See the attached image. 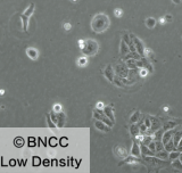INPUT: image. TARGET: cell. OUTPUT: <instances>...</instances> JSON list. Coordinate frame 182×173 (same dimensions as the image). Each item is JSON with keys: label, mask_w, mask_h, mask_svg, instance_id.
<instances>
[{"label": "cell", "mask_w": 182, "mask_h": 173, "mask_svg": "<svg viewBox=\"0 0 182 173\" xmlns=\"http://www.w3.org/2000/svg\"><path fill=\"white\" fill-rule=\"evenodd\" d=\"M64 28H65V30H71V24H69V23L64 24Z\"/></svg>", "instance_id": "obj_34"}, {"label": "cell", "mask_w": 182, "mask_h": 173, "mask_svg": "<svg viewBox=\"0 0 182 173\" xmlns=\"http://www.w3.org/2000/svg\"><path fill=\"white\" fill-rule=\"evenodd\" d=\"M178 150H182V139L180 140V142H179V145H178Z\"/></svg>", "instance_id": "obj_35"}, {"label": "cell", "mask_w": 182, "mask_h": 173, "mask_svg": "<svg viewBox=\"0 0 182 173\" xmlns=\"http://www.w3.org/2000/svg\"><path fill=\"white\" fill-rule=\"evenodd\" d=\"M164 148H165V150H166V151H169V153H171V151H173V150H176V149H178L176 146L174 145L173 139H172V140H169L167 144H165V145H164Z\"/></svg>", "instance_id": "obj_18"}, {"label": "cell", "mask_w": 182, "mask_h": 173, "mask_svg": "<svg viewBox=\"0 0 182 173\" xmlns=\"http://www.w3.org/2000/svg\"><path fill=\"white\" fill-rule=\"evenodd\" d=\"M148 147H149V149H150L151 151L156 153V142H155V140H154V139H153V140H151V142L148 145Z\"/></svg>", "instance_id": "obj_29"}, {"label": "cell", "mask_w": 182, "mask_h": 173, "mask_svg": "<svg viewBox=\"0 0 182 173\" xmlns=\"http://www.w3.org/2000/svg\"><path fill=\"white\" fill-rule=\"evenodd\" d=\"M128 163H131V164H137V163H141V160H139V157H135L133 155H130L125 158H123L122 162H119L118 165H123V164H128Z\"/></svg>", "instance_id": "obj_10"}, {"label": "cell", "mask_w": 182, "mask_h": 173, "mask_svg": "<svg viewBox=\"0 0 182 173\" xmlns=\"http://www.w3.org/2000/svg\"><path fill=\"white\" fill-rule=\"evenodd\" d=\"M103 110H104L105 115H106L108 119H110L113 122H115V115H114V112H113V108H112V107L105 106L104 108H103Z\"/></svg>", "instance_id": "obj_12"}, {"label": "cell", "mask_w": 182, "mask_h": 173, "mask_svg": "<svg viewBox=\"0 0 182 173\" xmlns=\"http://www.w3.org/2000/svg\"><path fill=\"white\" fill-rule=\"evenodd\" d=\"M47 124H48V126L50 128V130L53 131V132H57V129H56V126H57V124L51 120V117H50V115L48 114L47 115Z\"/></svg>", "instance_id": "obj_20"}, {"label": "cell", "mask_w": 182, "mask_h": 173, "mask_svg": "<svg viewBox=\"0 0 182 173\" xmlns=\"http://www.w3.org/2000/svg\"><path fill=\"white\" fill-rule=\"evenodd\" d=\"M165 21L171 22V21H172V16H171V15H166V16H165Z\"/></svg>", "instance_id": "obj_33"}, {"label": "cell", "mask_w": 182, "mask_h": 173, "mask_svg": "<svg viewBox=\"0 0 182 173\" xmlns=\"http://www.w3.org/2000/svg\"><path fill=\"white\" fill-rule=\"evenodd\" d=\"M94 126H96V129H98L99 131H103V132H109V131H110L109 125H107V124H106L105 122H103V121L96 120V122H94Z\"/></svg>", "instance_id": "obj_7"}, {"label": "cell", "mask_w": 182, "mask_h": 173, "mask_svg": "<svg viewBox=\"0 0 182 173\" xmlns=\"http://www.w3.org/2000/svg\"><path fill=\"white\" fill-rule=\"evenodd\" d=\"M176 131V129L174 128V129H169V130H166L164 134H163V139H162V141H163V144L165 145V144H167L169 140H172L173 139V135H174V133Z\"/></svg>", "instance_id": "obj_6"}, {"label": "cell", "mask_w": 182, "mask_h": 173, "mask_svg": "<svg viewBox=\"0 0 182 173\" xmlns=\"http://www.w3.org/2000/svg\"><path fill=\"white\" fill-rule=\"evenodd\" d=\"M60 109H62V106H60V105H55V106H53V110H55V112H62Z\"/></svg>", "instance_id": "obj_32"}, {"label": "cell", "mask_w": 182, "mask_h": 173, "mask_svg": "<svg viewBox=\"0 0 182 173\" xmlns=\"http://www.w3.org/2000/svg\"><path fill=\"white\" fill-rule=\"evenodd\" d=\"M126 64H128V66L130 67V68H134V67H137V63H135L132 58H131V60H129Z\"/></svg>", "instance_id": "obj_30"}, {"label": "cell", "mask_w": 182, "mask_h": 173, "mask_svg": "<svg viewBox=\"0 0 182 173\" xmlns=\"http://www.w3.org/2000/svg\"><path fill=\"white\" fill-rule=\"evenodd\" d=\"M104 104H103V103H98V104H97V108H99V109H100V108H104Z\"/></svg>", "instance_id": "obj_36"}, {"label": "cell", "mask_w": 182, "mask_h": 173, "mask_svg": "<svg viewBox=\"0 0 182 173\" xmlns=\"http://www.w3.org/2000/svg\"><path fill=\"white\" fill-rule=\"evenodd\" d=\"M157 24V21L156 18H154V17H148L147 19H146V25L148 28H154V27L156 26Z\"/></svg>", "instance_id": "obj_19"}, {"label": "cell", "mask_w": 182, "mask_h": 173, "mask_svg": "<svg viewBox=\"0 0 182 173\" xmlns=\"http://www.w3.org/2000/svg\"><path fill=\"white\" fill-rule=\"evenodd\" d=\"M88 63V59H87V56H83V57H80L78 60V66H85Z\"/></svg>", "instance_id": "obj_27"}, {"label": "cell", "mask_w": 182, "mask_h": 173, "mask_svg": "<svg viewBox=\"0 0 182 173\" xmlns=\"http://www.w3.org/2000/svg\"><path fill=\"white\" fill-rule=\"evenodd\" d=\"M104 76L109 81V82H114V78H115V72L113 69L112 65H107L104 69Z\"/></svg>", "instance_id": "obj_4"}, {"label": "cell", "mask_w": 182, "mask_h": 173, "mask_svg": "<svg viewBox=\"0 0 182 173\" xmlns=\"http://www.w3.org/2000/svg\"><path fill=\"white\" fill-rule=\"evenodd\" d=\"M141 146V154L142 155H147V156H155V153L154 151H151L150 149H149V147L146 146V145H140Z\"/></svg>", "instance_id": "obj_15"}, {"label": "cell", "mask_w": 182, "mask_h": 173, "mask_svg": "<svg viewBox=\"0 0 182 173\" xmlns=\"http://www.w3.org/2000/svg\"><path fill=\"white\" fill-rule=\"evenodd\" d=\"M110 25V19L109 17L104 13H99L93 16L91 21V27L96 33H101L105 32Z\"/></svg>", "instance_id": "obj_1"}, {"label": "cell", "mask_w": 182, "mask_h": 173, "mask_svg": "<svg viewBox=\"0 0 182 173\" xmlns=\"http://www.w3.org/2000/svg\"><path fill=\"white\" fill-rule=\"evenodd\" d=\"M180 154H181V151L180 150H173V151H171V153H169V158L171 160H176V158H179L180 157Z\"/></svg>", "instance_id": "obj_23"}, {"label": "cell", "mask_w": 182, "mask_h": 173, "mask_svg": "<svg viewBox=\"0 0 182 173\" xmlns=\"http://www.w3.org/2000/svg\"><path fill=\"white\" fill-rule=\"evenodd\" d=\"M182 139V131H175L174 133V135H173V141H174V145L176 146L178 148V145H179V142H180V140Z\"/></svg>", "instance_id": "obj_22"}, {"label": "cell", "mask_w": 182, "mask_h": 173, "mask_svg": "<svg viewBox=\"0 0 182 173\" xmlns=\"http://www.w3.org/2000/svg\"><path fill=\"white\" fill-rule=\"evenodd\" d=\"M174 3H176V5H179V3H181L182 2V0H172Z\"/></svg>", "instance_id": "obj_37"}, {"label": "cell", "mask_w": 182, "mask_h": 173, "mask_svg": "<svg viewBox=\"0 0 182 173\" xmlns=\"http://www.w3.org/2000/svg\"><path fill=\"white\" fill-rule=\"evenodd\" d=\"M131 155H133L135 157H140V155H142L141 154V146L139 145V142L133 141L132 148H131Z\"/></svg>", "instance_id": "obj_9"}, {"label": "cell", "mask_w": 182, "mask_h": 173, "mask_svg": "<svg viewBox=\"0 0 182 173\" xmlns=\"http://www.w3.org/2000/svg\"><path fill=\"white\" fill-rule=\"evenodd\" d=\"M119 53L122 56L126 55V53H130V48H129V44L125 42L124 40H121V46H119Z\"/></svg>", "instance_id": "obj_13"}, {"label": "cell", "mask_w": 182, "mask_h": 173, "mask_svg": "<svg viewBox=\"0 0 182 173\" xmlns=\"http://www.w3.org/2000/svg\"><path fill=\"white\" fill-rule=\"evenodd\" d=\"M21 19H22V23H23V30L26 32V31H27V26H28V21H30V18L22 14V15H21Z\"/></svg>", "instance_id": "obj_25"}, {"label": "cell", "mask_w": 182, "mask_h": 173, "mask_svg": "<svg viewBox=\"0 0 182 173\" xmlns=\"http://www.w3.org/2000/svg\"><path fill=\"white\" fill-rule=\"evenodd\" d=\"M163 130H159V131H155V138H154V140H162L163 139Z\"/></svg>", "instance_id": "obj_28"}, {"label": "cell", "mask_w": 182, "mask_h": 173, "mask_svg": "<svg viewBox=\"0 0 182 173\" xmlns=\"http://www.w3.org/2000/svg\"><path fill=\"white\" fill-rule=\"evenodd\" d=\"M66 116L63 112H56V124L57 128H63L65 125Z\"/></svg>", "instance_id": "obj_5"}, {"label": "cell", "mask_w": 182, "mask_h": 173, "mask_svg": "<svg viewBox=\"0 0 182 173\" xmlns=\"http://www.w3.org/2000/svg\"><path fill=\"white\" fill-rule=\"evenodd\" d=\"M26 53H27V56H28L31 59H33V60L38 59V57H39V51H38L35 48H32V47L26 49Z\"/></svg>", "instance_id": "obj_11"}, {"label": "cell", "mask_w": 182, "mask_h": 173, "mask_svg": "<svg viewBox=\"0 0 182 173\" xmlns=\"http://www.w3.org/2000/svg\"><path fill=\"white\" fill-rule=\"evenodd\" d=\"M129 130H130V134L132 137H137L140 133V126H138L137 123H131V126Z\"/></svg>", "instance_id": "obj_14"}, {"label": "cell", "mask_w": 182, "mask_h": 173, "mask_svg": "<svg viewBox=\"0 0 182 173\" xmlns=\"http://www.w3.org/2000/svg\"><path fill=\"white\" fill-rule=\"evenodd\" d=\"M114 153H115V155H116L117 157H119V158H125V157L129 156L126 149L123 146H116L115 149H114Z\"/></svg>", "instance_id": "obj_8"}, {"label": "cell", "mask_w": 182, "mask_h": 173, "mask_svg": "<svg viewBox=\"0 0 182 173\" xmlns=\"http://www.w3.org/2000/svg\"><path fill=\"white\" fill-rule=\"evenodd\" d=\"M131 39H132V42H133V44H134V47H135V49H137V53H139L140 56H144V46H143L142 41L140 40V39H138L137 37H134V35H132L131 34Z\"/></svg>", "instance_id": "obj_3"}, {"label": "cell", "mask_w": 182, "mask_h": 173, "mask_svg": "<svg viewBox=\"0 0 182 173\" xmlns=\"http://www.w3.org/2000/svg\"><path fill=\"white\" fill-rule=\"evenodd\" d=\"M176 125H178V122H174V121H167V122L164 123V125H163V130L166 131V130H169V129H174Z\"/></svg>", "instance_id": "obj_16"}, {"label": "cell", "mask_w": 182, "mask_h": 173, "mask_svg": "<svg viewBox=\"0 0 182 173\" xmlns=\"http://www.w3.org/2000/svg\"><path fill=\"white\" fill-rule=\"evenodd\" d=\"M139 117H140V112L139 110H135L130 116V122L131 123H138L139 122Z\"/></svg>", "instance_id": "obj_24"}, {"label": "cell", "mask_w": 182, "mask_h": 173, "mask_svg": "<svg viewBox=\"0 0 182 173\" xmlns=\"http://www.w3.org/2000/svg\"><path fill=\"white\" fill-rule=\"evenodd\" d=\"M98 49H99L98 42L89 39V40L84 41V46H83V48L81 50H82V53L84 56H94L96 53H98Z\"/></svg>", "instance_id": "obj_2"}, {"label": "cell", "mask_w": 182, "mask_h": 173, "mask_svg": "<svg viewBox=\"0 0 182 173\" xmlns=\"http://www.w3.org/2000/svg\"><path fill=\"white\" fill-rule=\"evenodd\" d=\"M155 156L158 157V158H160V160H166L169 158V151H166L165 149L162 150V151H157V153H155Z\"/></svg>", "instance_id": "obj_21"}, {"label": "cell", "mask_w": 182, "mask_h": 173, "mask_svg": "<svg viewBox=\"0 0 182 173\" xmlns=\"http://www.w3.org/2000/svg\"><path fill=\"white\" fill-rule=\"evenodd\" d=\"M114 14H115V16H116V17H121V16L123 15V12H122V9H121V8H116V9L114 10Z\"/></svg>", "instance_id": "obj_31"}, {"label": "cell", "mask_w": 182, "mask_h": 173, "mask_svg": "<svg viewBox=\"0 0 182 173\" xmlns=\"http://www.w3.org/2000/svg\"><path fill=\"white\" fill-rule=\"evenodd\" d=\"M172 165H173V167H175V169H178V170H182V162L180 158H176V160H173Z\"/></svg>", "instance_id": "obj_26"}, {"label": "cell", "mask_w": 182, "mask_h": 173, "mask_svg": "<svg viewBox=\"0 0 182 173\" xmlns=\"http://www.w3.org/2000/svg\"><path fill=\"white\" fill-rule=\"evenodd\" d=\"M34 10H35V6H34V3H31L27 8L25 9V12L23 13V15H25L26 17H31L32 15H33V13H34Z\"/></svg>", "instance_id": "obj_17"}]
</instances>
